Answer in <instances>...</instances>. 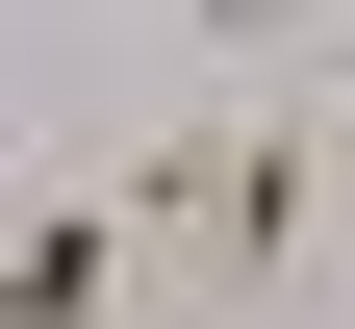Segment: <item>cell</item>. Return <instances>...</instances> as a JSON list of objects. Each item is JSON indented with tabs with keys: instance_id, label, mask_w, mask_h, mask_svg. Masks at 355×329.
I'll return each instance as SVG.
<instances>
[{
	"instance_id": "6da1fadb",
	"label": "cell",
	"mask_w": 355,
	"mask_h": 329,
	"mask_svg": "<svg viewBox=\"0 0 355 329\" xmlns=\"http://www.w3.org/2000/svg\"><path fill=\"white\" fill-rule=\"evenodd\" d=\"M127 278H153V177H51V203H26V278H0V329H127Z\"/></svg>"
},
{
	"instance_id": "7a4b0ae2",
	"label": "cell",
	"mask_w": 355,
	"mask_h": 329,
	"mask_svg": "<svg viewBox=\"0 0 355 329\" xmlns=\"http://www.w3.org/2000/svg\"><path fill=\"white\" fill-rule=\"evenodd\" d=\"M304 127H330V177H355V51H330V76H304Z\"/></svg>"
}]
</instances>
